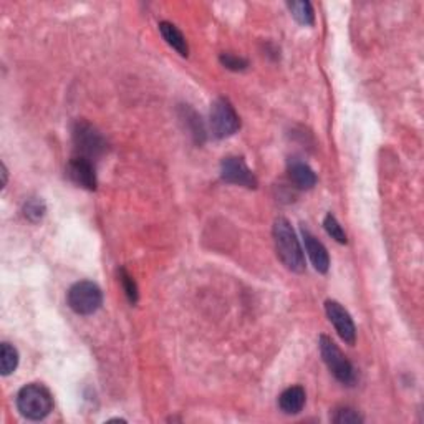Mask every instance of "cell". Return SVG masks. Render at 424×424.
<instances>
[{
  "label": "cell",
  "instance_id": "6da1fadb",
  "mask_svg": "<svg viewBox=\"0 0 424 424\" xmlns=\"http://www.w3.org/2000/svg\"><path fill=\"white\" fill-rule=\"evenodd\" d=\"M273 244H276L277 257L290 272H305V256H303L300 241H298L292 224L286 217H277L272 227Z\"/></svg>",
  "mask_w": 424,
  "mask_h": 424
},
{
  "label": "cell",
  "instance_id": "ba28073f",
  "mask_svg": "<svg viewBox=\"0 0 424 424\" xmlns=\"http://www.w3.org/2000/svg\"><path fill=\"white\" fill-rule=\"evenodd\" d=\"M325 312L328 320L335 327V330L340 338L348 345H355L357 342V327L353 323V318L348 313L343 305H340L337 300H327L325 302Z\"/></svg>",
  "mask_w": 424,
  "mask_h": 424
},
{
  "label": "cell",
  "instance_id": "5b68a950",
  "mask_svg": "<svg viewBox=\"0 0 424 424\" xmlns=\"http://www.w3.org/2000/svg\"><path fill=\"white\" fill-rule=\"evenodd\" d=\"M72 136L75 148H77L78 151V156L93 159L102 156V154L107 151V141H104L102 133H99L93 124L83 121V119L73 124Z\"/></svg>",
  "mask_w": 424,
  "mask_h": 424
},
{
  "label": "cell",
  "instance_id": "30bf717a",
  "mask_svg": "<svg viewBox=\"0 0 424 424\" xmlns=\"http://www.w3.org/2000/svg\"><path fill=\"white\" fill-rule=\"evenodd\" d=\"M302 237L303 244H305V251L308 257H310L315 271L320 273H327L328 268H330V256H328L327 247L323 246L307 227H302Z\"/></svg>",
  "mask_w": 424,
  "mask_h": 424
},
{
  "label": "cell",
  "instance_id": "e0dca14e",
  "mask_svg": "<svg viewBox=\"0 0 424 424\" xmlns=\"http://www.w3.org/2000/svg\"><path fill=\"white\" fill-rule=\"evenodd\" d=\"M45 212H47V207H45V202L42 201V199L32 197L23 204V216H25V219H28L30 222L42 221Z\"/></svg>",
  "mask_w": 424,
  "mask_h": 424
},
{
  "label": "cell",
  "instance_id": "d6986e66",
  "mask_svg": "<svg viewBox=\"0 0 424 424\" xmlns=\"http://www.w3.org/2000/svg\"><path fill=\"white\" fill-rule=\"evenodd\" d=\"M119 282H121L123 290H124V293H126V298L129 300V303L134 305V303L138 302V297H139L138 286H136V282L133 281V277L129 276L124 268H119Z\"/></svg>",
  "mask_w": 424,
  "mask_h": 424
},
{
  "label": "cell",
  "instance_id": "52a82bcc",
  "mask_svg": "<svg viewBox=\"0 0 424 424\" xmlns=\"http://www.w3.org/2000/svg\"><path fill=\"white\" fill-rule=\"evenodd\" d=\"M221 176L226 183L236 184L247 189H256L259 186V181L252 169L247 166L242 158L229 156L224 158L221 163Z\"/></svg>",
  "mask_w": 424,
  "mask_h": 424
},
{
  "label": "cell",
  "instance_id": "9c48e42d",
  "mask_svg": "<svg viewBox=\"0 0 424 424\" xmlns=\"http://www.w3.org/2000/svg\"><path fill=\"white\" fill-rule=\"evenodd\" d=\"M67 176L70 181L77 184L78 187L88 189V191H94L97 189V173H94V166L92 159L77 156L70 159L67 164Z\"/></svg>",
  "mask_w": 424,
  "mask_h": 424
},
{
  "label": "cell",
  "instance_id": "277c9868",
  "mask_svg": "<svg viewBox=\"0 0 424 424\" xmlns=\"http://www.w3.org/2000/svg\"><path fill=\"white\" fill-rule=\"evenodd\" d=\"M67 302L68 307L78 315H93L102 307L103 292L94 282L82 281L70 287Z\"/></svg>",
  "mask_w": 424,
  "mask_h": 424
},
{
  "label": "cell",
  "instance_id": "8992f818",
  "mask_svg": "<svg viewBox=\"0 0 424 424\" xmlns=\"http://www.w3.org/2000/svg\"><path fill=\"white\" fill-rule=\"evenodd\" d=\"M211 129L219 139L229 138L241 129V118L227 98H217L211 108Z\"/></svg>",
  "mask_w": 424,
  "mask_h": 424
},
{
  "label": "cell",
  "instance_id": "7c38bea8",
  "mask_svg": "<svg viewBox=\"0 0 424 424\" xmlns=\"http://www.w3.org/2000/svg\"><path fill=\"white\" fill-rule=\"evenodd\" d=\"M288 176L298 189H312L317 184V174L313 169L297 159L288 164Z\"/></svg>",
  "mask_w": 424,
  "mask_h": 424
},
{
  "label": "cell",
  "instance_id": "ac0fdd59",
  "mask_svg": "<svg viewBox=\"0 0 424 424\" xmlns=\"http://www.w3.org/2000/svg\"><path fill=\"white\" fill-rule=\"evenodd\" d=\"M323 227L328 236L332 239H335L338 244H347V234L343 231V227L340 226V222L337 221V217L333 214H327L325 219H323Z\"/></svg>",
  "mask_w": 424,
  "mask_h": 424
},
{
  "label": "cell",
  "instance_id": "2e32d148",
  "mask_svg": "<svg viewBox=\"0 0 424 424\" xmlns=\"http://www.w3.org/2000/svg\"><path fill=\"white\" fill-rule=\"evenodd\" d=\"M184 123H186V126L189 131H191V134L194 136V139H196V143L201 144L204 141V136H206V131H204L202 128V121L201 118L197 116L196 113H194V109L184 107L183 108V116Z\"/></svg>",
  "mask_w": 424,
  "mask_h": 424
},
{
  "label": "cell",
  "instance_id": "9a60e30c",
  "mask_svg": "<svg viewBox=\"0 0 424 424\" xmlns=\"http://www.w3.org/2000/svg\"><path fill=\"white\" fill-rule=\"evenodd\" d=\"M287 7L290 9L292 17L297 20L300 25H313L315 23V12H313V7L310 2L307 0H300V2H288Z\"/></svg>",
  "mask_w": 424,
  "mask_h": 424
},
{
  "label": "cell",
  "instance_id": "4fadbf2b",
  "mask_svg": "<svg viewBox=\"0 0 424 424\" xmlns=\"http://www.w3.org/2000/svg\"><path fill=\"white\" fill-rule=\"evenodd\" d=\"M159 32H161L163 38L166 40L169 47H173L176 52L181 55V57H187L189 55V47L187 40L184 37L181 30H179L176 25L171 22H161L159 23Z\"/></svg>",
  "mask_w": 424,
  "mask_h": 424
},
{
  "label": "cell",
  "instance_id": "44dd1931",
  "mask_svg": "<svg viewBox=\"0 0 424 424\" xmlns=\"http://www.w3.org/2000/svg\"><path fill=\"white\" fill-rule=\"evenodd\" d=\"M221 63L227 70H232V72H244V70L249 67V62L246 58L237 57V55H232V53H222Z\"/></svg>",
  "mask_w": 424,
  "mask_h": 424
},
{
  "label": "cell",
  "instance_id": "ffe728a7",
  "mask_svg": "<svg viewBox=\"0 0 424 424\" xmlns=\"http://www.w3.org/2000/svg\"><path fill=\"white\" fill-rule=\"evenodd\" d=\"M332 421L337 424H360L365 420H363L360 413L353 410V408H338L335 415L332 418Z\"/></svg>",
  "mask_w": 424,
  "mask_h": 424
},
{
  "label": "cell",
  "instance_id": "7a4b0ae2",
  "mask_svg": "<svg viewBox=\"0 0 424 424\" xmlns=\"http://www.w3.org/2000/svg\"><path fill=\"white\" fill-rule=\"evenodd\" d=\"M17 410L30 421H42L53 411V396L40 383L25 385L17 395Z\"/></svg>",
  "mask_w": 424,
  "mask_h": 424
},
{
  "label": "cell",
  "instance_id": "5bb4252c",
  "mask_svg": "<svg viewBox=\"0 0 424 424\" xmlns=\"http://www.w3.org/2000/svg\"><path fill=\"white\" fill-rule=\"evenodd\" d=\"M18 352L17 348L10 345V343L4 342L0 347V373L2 376H9L17 370L18 366Z\"/></svg>",
  "mask_w": 424,
  "mask_h": 424
},
{
  "label": "cell",
  "instance_id": "3957f363",
  "mask_svg": "<svg viewBox=\"0 0 424 424\" xmlns=\"http://www.w3.org/2000/svg\"><path fill=\"white\" fill-rule=\"evenodd\" d=\"M318 347H320V355L332 375L335 376L342 385L352 386L357 380L355 368H353L350 360L343 355V352L338 348L337 343L333 342L330 337L322 335L320 340H318Z\"/></svg>",
  "mask_w": 424,
  "mask_h": 424
},
{
  "label": "cell",
  "instance_id": "8fae6325",
  "mask_svg": "<svg viewBox=\"0 0 424 424\" xmlns=\"http://www.w3.org/2000/svg\"><path fill=\"white\" fill-rule=\"evenodd\" d=\"M307 401L305 390L302 386H290L278 396V408L286 415H298L303 410Z\"/></svg>",
  "mask_w": 424,
  "mask_h": 424
}]
</instances>
